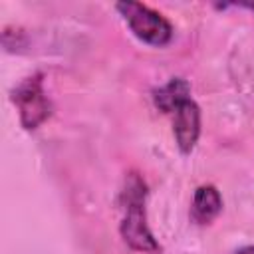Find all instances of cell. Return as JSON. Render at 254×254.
<instances>
[{
	"label": "cell",
	"instance_id": "obj_7",
	"mask_svg": "<svg viewBox=\"0 0 254 254\" xmlns=\"http://www.w3.org/2000/svg\"><path fill=\"white\" fill-rule=\"evenodd\" d=\"M232 254H254V244H250V246H242V248L234 250Z\"/></svg>",
	"mask_w": 254,
	"mask_h": 254
},
{
	"label": "cell",
	"instance_id": "obj_2",
	"mask_svg": "<svg viewBox=\"0 0 254 254\" xmlns=\"http://www.w3.org/2000/svg\"><path fill=\"white\" fill-rule=\"evenodd\" d=\"M115 8L127 22L129 30L145 44L161 48L171 42L173 26L157 10H153L145 4H139V2H119Z\"/></svg>",
	"mask_w": 254,
	"mask_h": 254
},
{
	"label": "cell",
	"instance_id": "obj_3",
	"mask_svg": "<svg viewBox=\"0 0 254 254\" xmlns=\"http://www.w3.org/2000/svg\"><path fill=\"white\" fill-rule=\"evenodd\" d=\"M12 103L18 109L20 123L24 129H36L40 127L52 113V103L44 91L42 73H34L26 79H22L12 89Z\"/></svg>",
	"mask_w": 254,
	"mask_h": 254
},
{
	"label": "cell",
	"instance_id": "obj_6",
	"mask_svg": "<svg viewBox=\"0 0 254 254\" xmlns=\"http://www.w3.org/2000/svg\"><path fill=\"white\" fill-rule=\"evenodd\" d=\"M190 99V85L183 77H175L153 93L155 107L163 113H173L179 105Z\"/></svg>",
	"mask_w": 254,
	"mask_h": 254
},
{
	"label": "cell",
	"instance_id": "obj_4",
	"mask_svg": "<svg viewBox=\"0 0 254 254\" xmlns=\"http://www.w3.org/2000/svg\"><path fill=\"white\" fill-rule=\"evenodd\" d=\"M173 133L181 153H190L200 135V109L189 99L173 111Z\"/></svg>",
	"mask_w": 254,
	"mask_h": 254
},
{
	"label": "cell",
	"instance_id": "obj_1",
	"mask_svg": "<svg viewBox=\"0 0 254 254\" xmlns=\"http://www.w3.org/2000/svg\"><path fill=\"white\" fill-rule=\"evenodd\" d=\"M145 198H147L145 181L137 173H129L125 177V187L121 190L123 218L119 224V232L129 248L145 254H157L161 252V246L147 224Z\"/></svg>",
	"mask_w": 254,
	"mask_h": 254
},
{
	"label": "cell",
	"instance_id": "obj_5",
	"mask_svg": "<svg viewBox=\"0 0 254 254\" xmlns=\"http://www.w3.org/2000/svg\"><path fill=\"white\" fill-rule=\"evenodd\" d=\"M222 210V196L212 185H200L194 190L190 204V218L196 224H210Z\"/></svg>",
	"mask_w": 254,
	"mask_h": 254
}]
</instances>
